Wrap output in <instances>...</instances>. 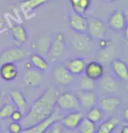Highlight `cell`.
Instances as JSON below:
<instances>
[{"label":"cell","mask_w":128,"mask_h":133,"mask_svg":"<svg viewBox=\"0 0 128 133\" xmlns=\"http://www.w3.org/2000/svg\"><path fill=\"white\" fill-rule=\"evenodd\" d=\"M69 1H70L71 6H75L78 4V2H79L80 0H69Z\"/></svg>","instance_id":"f35d334b"},{"label":"cell","mask_w":128,"mask_h":133,"mask_svg":"<svg viewBox=\"0 0 128 133\" xmlns=\"http://www.w3.org/2000/svg\"><path fill=\"white\" fill-rule=\"evenodd\" d=\"M98 84L102 91L108 95L114 94L118 89V82L112 75H104L98 80Z\"/></svg>","instance_id":"2e32d148"},{"label":"cell","mask_w":128,"mask_h":133,"mask_svg":"<svg viewBox=\"0 0 128 133\" xmlns=\"http://www.w3.org/2000/svg\"><path fill=\"white\" fill-rule=\"evenodd\" d=\"M25 68H27V69H31V68H33V66H32V64H31L30 61H28V62L25 63Z\"/></svg>","instance_id":"ab89813d"},{"label":"cell","mask_w":128,"mask_h":133,"mask_svg":"<svg viewBox=\"0 0 128 133\" xmlns=\"http://www.w3.org/2000/svg\"><path fill=\"white\" fill-rule=\"evenodd\" d=\"M66 49V41L63 33L59 32L51 40V45L47 54V61L54 63L58 60Z\"/></svg>","instance_id":"5b68a950"},{"label":"cell","mask_w":128,"mask_h":133,"mask_svg":"<svg viewBox=\"0 0 128 133\" xmlns=\"http://www.w3.org/2000/svg\"><path fill=\"white\" fill-rule=\"evenodd\" d=\"M79 86L80 90H85V91H95L97 89V82L95 81L89 79L84 75L80 76Z\"/></svg>","instance_id":"83f0119b"},{"label":"cell","mask_w":128,"mask_h":133,"mask_svg":"<svg viewBox=\"0 0 128 133\" xmlns=\"http://www.w3.org/2000/svg\"><path fill=\"white\" fill-rule=\"evenodd\" d=\"M58 94L56 88L47 87L43 93L28 107L27 113L20 121L22 127L32 126L47 119L55 108Z\"/></svg>","instance_id":"6da1fadb"},{"label":"cell","mask_w":128,"mask_h":133,"mask_svg":"<svg viewBox=\"0 0 128 133\" xmlns=\"http://www.w3.org/2000/svg\"><path fill=\"white\" fill-rule=\"evenodd\" d=\"M102 2H105V3H111L113 1H116V0H101Z\"/></svg>","instance_id":"60d3db41"},{"label":"cell","mask_w":128,"mask_h":133,"mask_svg":"<svg viewBox=\"0 0 128 133\" xmlns=\"http://www.w3.org/2000/svg\"><path fill=\"white\" fill-rule=\"evenodd\" d=\"M68 25L70 29L78 34H86L88 19L85 15H81L71 10L68 14Z\"/></svg>","instance_id":"9c48e42d"},{"label":"cell","mask_w":128,"mask_h":133,"mask_svg":"<svg viewBox=\"0 0 128 133\" xmlns=\"http://www.w3.org/2000/svg\"><path fill=\"white\" fill-rule=\"evenodd\" d=\"M84 75L89 79L97 82L105 75L104 65L97 61H89V62L86 63Z\"/></svg>","instance_id":"5bb4252c"},{"label":"cell","mask_w":128,"mask_h":133,"mask_svg":"<svg viewBox=\"0 0 128 133\" xmlns=\"http://www.w3.org/2000/svg\"><path fill=\"white\" fill-rule=\"evenodd\" d=\"M52 0H22L18 2V6L23 11L24 15L29 18V16L32 11H34L35 9L39 8L43 4H47Z\"/></svg>","instance_id":"ffe728a7"},{"label":"cell","mask_w":128,"mask_h":133,"mask_svg":"<svg viewBox=\"0 0 128 133\" xmlns=\"http://www.w3.org/2000/svg\"><path fill=\"white\" fill-rule=\"evenodd\" d=\"M119 120L117 117H110L105 121H102L97 126L95 133H112L118 127Z\"/></svg>","instance_id":"603a6c76"},{"label":"cell","mask_w":128,"mask_h":133,"mask_svg":"<svg viewBox=\"0 0 128 133\" xmlns=\"http://www.w3.org/2000/svg\"><path fill=\"white\" fill-rule=\"evenodd\" d=\"M50 45L51 39L48 37H40L35 44V49L37 51V54H41L42 56H46L49 50V47H50Z\"/></svg>","instance_id":"4316f807"},{"label":"cell","mask_w":128,"mask_h":133,"mask_svg":"<svg viewBox=\"0 0 128 133\" xmlns=\"http://www.w3.org/2000/svg\"><path fill=\"white\" fill-rule=\"evenodd\" d=\"M43 80V76L41 71L31 68L25 73L23 76V82L25 86L28 88H36L41 85Z\"/></svg>","instance_id":"ac0fdd59"},{"label":"cell","mask_w":128,"mask_h":133,"mask_svg":"<svg viewBox=\"0 0 128 133\" xmlns=\"http://www.w3.org/2000/svg\"><path fill=\"white\" fill-rule=\"evenodd\" d=\"M18 75V66L15 63H3L0 65V77L6 82H13Z\"/></svg>","instance_id":"e0dca14e"},{"label":"cell","mask_w":128,"mask_h":133,"mask_svg":"<svg viewBox=\"0 0 128 133\" xmlns=\"http://www.w3.org/2000/svg\"><path fill=\"white\" fill-rule=\"evenodd\" d=\"M111 72L117 80L126 82L128 80V66L127 63L122 59L114 58L110 62Z\"/></svg>","instance_id":"8fae6325"},{"label":"cell","mask_w":128,"mask_h":133,"mask_svg":"<svg viewBox=\"0 0 128 133\" xmlns=\"http://www.w3.org/2000/svg\"><path fill=\"white\" fill-rule=\"evenodd\" d=\"M121 104V99L115 96H106L98 100V106L105 113L114 112Z\"/></svg>","instance_id":"9a60e30c"},{"label":"cell","mask_w":128,"mask_h":133,"mask_svg":"<svg viewBox=\"0 0 128 133\" xmlns=\"http://www.w3.org/2000/svg\"><path fill=\"white\" fill-rule=\"evenodd\" d=\"M84 117V114L79 110H74L68 112L66 115H63L61 118L60 122L62 125L63 129L68 130H75L77 129L82 118Z\"/></svg>","instance_id":"30bf717a"},{"label":"cell","mask_w":128,"mask_h":133,"mask_svg":"<svg viewBox=\"0 0 128 133\" xmlns=\"http://www.w3.org/2000/svg\"><path fill=\"white\" fill-rule=\"evenodd\" d=\"M79 106L85 110H89L94 106L98 105V96L95 91H85L79 90L75 93Z\"/></svg>","instance_id":"4fadbf2b"},{"label":"cell","mask_w":128,"mask_h":133,"mask_svg":"<svg viewBox=\"0 0 128 133\" xmlns=\"http://www.w3.org/2000/svg\"><path fill=\"white\" fill-rule=\"evenodd\" d=\"M80 133H95L97 129V124H95L89 120H88L86 117L82 118L80 124L77 127Z\"/></svg>","instance_id":"f1b7e54d"},{"label":"cell","mask_w":128,"mask_h":133,"mask_svg":"<svg viewBox=\"0 0 128 133\" xmlns=\"http://www.w3.org/2000/svg\"><path fill=\"white\" fill-rule=\"evenodd\" d=\"M10 97L16 109L20 110L23 115H25L29 106H28V102L23 92L18 89H12L10 92Z\"/></svg>","instance_id":"d6986e66"},{"label":"cell","mask_w":128,"mask_h":133,"mask_svg":"<svg viewBox=\"0 0 128 133\" xmlns=\"http://www.w3.org/2000/svg\"><path fill=\"white\" fill-rule=\"evenodd\" d=\"M52 76L54 82L61 86H69L75 81L74 75H71L64 64L61 62H54Z\"/></svg>","instance_id":"277c9868"},{"label":"cell","mask_w":128,"mask_h":133,"mask_svg":"<svg viewBox=\"0 0 128 133\" xmlns=\"http://www.w3.org/2000/svg\"><path fill=\"white\" fill-rule=\"evenodd\" d=\"M27 51L20 46H9L2 50L0 53V65L3 63H16L27 57Z\"/></svg>","instance_id":"52a82bcc"},{"label":"cell","mask_w":128,"mask_h":133,"mask_svg":"<svg viewBox=\"0 0 128 133\" xmlns=\"http://www.w3.org/2000/svg\"><path fill=\"white\" fill-rule=\"evenodd\" d=\"M1 133H11V132H10L9 130H4V131H1Z\"/></svg>","instance_id":"b9f144b4"},{"label":"cell","mask_w":128,"mask_h":133,"mask_svg":"<svg viewBox=\"0 0 128 133\" xmlns=\"http://www.w3.org/2000/svg\"><path fill=\"white\" fill-rule=\"evenodd\" d=\"M69 73L74 76H81L84 75V68L86 66V60L82 56H76L68 59L64 63Z\"/></svg>","instance_id":"7c38bea8"},{"label":"cell","mask_w":128,"mask_h":133,"mask_svg":"<svg viewBox=\"0 0 128 133\" xmlns=\"http://www.w3.org/2000/svg\"><path fill=\"white\" fill-rule=\"evenodd\" d=\"M114 48L112 47V45L108 46L104 48H99L95 54V59L97 61L100 62L101 64H107L114 59Z\"/></svg>","instance_id":"44dd1931"},{"label":"cell","mask_w":128,"mask_h":133,"mask_svg":"<svg viewBox=\"0 0 128 133\" xmlns=\"http://www.w3.org/2000/svg\"><path fill=\"white\" fill-rule=\"evenodd\" d=\"M23 127L20 122H11L8 126V130L11 133H20Z\"/></svg>","instance_id":"d6a6232c"},{"label":"cell","mask_w":128,"mask_h":133,"mask_svg":"<svg viewBox=\"0 0 128 133\" xmlns=\"http://www.w3.org/2000/svg\"><path fill=\"white\" fill-rule=\"evenodd\" d=\"M29 61L32 64L33 68L41 71V72H46L49 68V62L47 61L46 57L37 53L31 54Z\"/></svg>","instance_id":"cb8c5ba5"},{"label":"cell","mask_w":128,"mask_h":133,"mask_svg":"<svg viewBox=\"0 0 128 133\" xmlns=\"http://www.w3.org/2000/svg\"><path fill=\"white\" fill-rule=\"evenodd\" d=\"M91 41V39L87 34H78L76 33V35L73 38L71 44L76 51L84 52L87 51L89 48Z\"/></svg>","instance_id":"7402d4cb"},{"label":"cell","mask_w":128,"mask_h":133,"mask_svg":"<svg viewBox=\"0 0 128 133\" xmlns=\"http://www.w3.org/2000/svg\"><path fill=\"white\" fill-rule=\"evenodd\" d=\"M23 116L24 115L20 110H18V109H15V110L12 111L11 115L10 116V118L12 120V122H20L23 118Z\"/></svg>","instance_id":"836d02e7"},{"label":"cell","mask_w":128,"mask_h":133,"mask_svg":"<svg viewBox=\"0 0 128 133\" xmlns=\"http://www.w3.org/2000/svg\"><path fill=\"white\" fill-rule=\"evenodd\" d=\"M56 106L62 112L78 110L80 107L75 93L69 91H65L58 94L57 98H56Z\"/></svg>","instance_id":"3957f363"},{"label":"cell","mask_w":128,"mask_h":133,"mask_svg":"<svg viewBox=\"0 0 128 133\" xmlns=\"http://www.w3.org/2000/svg\"><path fill=\"white\" fill-rule=\"evenodd\" d=\"M126 17V12H124L119 9L115 10L108 18V27L116 32H123V30L127 26Z\"/></svg>","instance_id":"ba28073f"},{"label":"cell","mask_w":128,"mask_h":133,"mask_svg":"<svg viewBox=\"0 0 128 133\" xmlns=\"http://www.w3.org/2000/svg\"><path fill=\"white\" fill-rule=\"evenodd\" d=\"M48 133H63V127L61 125L60 121H55L51 124V126L48 128Z\"/></svg>","instance_id":"1f68e13d"},{"label":"cell","mask_w":128,"mask_h":133,"mask_svg":"<svg viewBox=\"0 0 128 133\" xmlns=\"http://www.w3.org/2000/svg\"><path fill=\"white\" fill-rule=\"evenodd\" d=\"M122 118H123V120H124L125 123H126L128 121V108L127 107H125V108L124 109V110H123Z\"/></svg>","instance_id":"d590c367"},{"label":"cell","mask_w":128,"mask_h":133,"mask_svg":"<svg viewBox=\"0 0 128 133\" xmlns=\"http://www.w3.org/2000/svg\"><path fill=\"white\" fill-rule=\"evenodd\" d=\"M111 45H112V43H111V40L110 39H102L99 40V48H104V47L111 46Z\"/></svg>","instance_id":"e575fe53"},{"label":"cell","mask_w":128,"mask_h":133,"mask_svg":"<svg viewBox=\"0 0 128 133\" xmlns=\"http://www.w3.org/2000/svg\"><path fill=\"white\" fill-rule=\"evenodd\" d=\"M16 107L13 103H6L0 107V119H6L9 118L12 111L15 110Z\"/></svg>","instance_id":"4dcf8cb0"},{"label":"cell","mask_w":128,"mask_h":133,"mask_svg":"<svg viewBox=\"0 0 128 133\" xmlns=\"http://www.w3.org/2000/svg\"><path fill=\"white\" fill-rule=\"evenodd\" d=\"M104 116H105V112L102 110L101 108H99L97 105L88 110L85 117L91 122L95 123V124H98L99 123H101L103 121Z\"/></svg>","instance_id":"484cf974"},{"label":"cell","mask_w":128,"mask_h":133,"mask_svg":"<svg viewBox=\"0 0 128 133\" xmlns=\"http://www.w3.org/2000/svg\"><path fill=\"white\" fill-rule=\"evenodd\" d=\"M1 131H2V130H1V124H0V133H1Z\"/></svg>","instance_id":"7bdbcfd3"},{"label":"cell","mask_w":128,"mask_h":133,"mask_svg":"<svg viewBox=\"0 0 128 133\" xmlns=\"http://www.w3.org/2000/svg\"><path fill=\"white\" fill-rule=\"evenodd\" d=\"M88 19V26L86 34L91 38V39L100 40L105 39L106 32H107V26L103 20L96 17H91L87 18Z\"/></svg>","instance_id":"8992f818"},{"label":"cell","mask_w":128,"mask_h":133,"mask_svg":"<svg viewBox=\"0 0 128 133\" xmlns=\"http://www.w3.org/2000/svg\"><path fill=\"white\" fill-rule=\"evenodd\" d=\"M91 4V0H80L76 5L72 6V10L78 14L85 15L86 11Z\"/></svg>","instance_id":"f546056e"},{"label":"cell","mask_w":128,"mask_h":133,"mask_svg":"<svg viewBox=\"0 0 128 133\" xmlns=\"http://www.w3.org/2000/svg\"><path fill=\"white\" fill-rule=\"evenodd\" d=\"M120 133H128V125L127 124L123 125V127L121 128V130H120Z\"/></svg>","instance_id":"8d00e7d4"},{"label":"cell","mask_w":128,"mask_h":133,"mask_svg":"<svg viewBox=\"0 0 128 133\" xmlns=\"http://www.w3.org/2000/svg\"><path fill=\"white\" fill-rule=\"evenodd\" d=\"M11 36L17 46L25 44L27 41V32L25 28L21 25H15L11 28Z\"/></svg>","instance_id":"d4e9b609"},{"label":"cell","mask_w":128,"mask_h":133,"mask_svg":"<svg viewBox=\"0 0 128 133\" xmlns=\"http://www.w3.org/2000/svg\"><path fill=\"white\" fill-rule=\"evenodd\" d=\"M127 31H128V27L126 26L124 30H123V32H124V38H125V40H127V39H128V36H127Z\"/></svg>","instance_id":"74e56055"},{"label":"cell","mask_w":128,"mask_h":133,"mask_svg":"<svg viewBox=\"0 0 128 133\" xmlns=\"http://www.w3.org/2000/svg\"><path fill=\"white\" fill-rule=\"evenodd\" d=\"M62 116V111L57 106H55L54 111L47 119L41 121V123H38L34 125H32V126L23 128L22 131L20 133H45L51 126L52 123L55 121H60Z\"/></svg>","instance_id":"7a4b0ae2"}]
</instances>
